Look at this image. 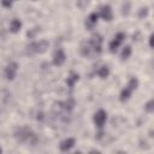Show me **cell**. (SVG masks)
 Masks as SVG:
<instances>
[{
    "label": "cell",
    "instance_id": "obj_1",
    "mask_svg": "<svg viewBox=\"0 0 154 154\" xmlns=\"http://www.w3.org/2000/svg\"><path fill=\"white\" fill-rule=\"evenodd\" d=\"M28 48L32 53H43L48 48V42L46 40H41L38 42H32L30 46H28Z\"/></svg>",
    "mask_w": 154,
    "mask_h": 154
},
{
    "label": "cell",
    "instance_id": "obj_2",
    "mask_svg": "<svg viewBox=\"0 0 154 154\" xmlns=\"http://www.w3.org/2000/svg\"><path fill=\"white\" fill-rule=\"evenodd\" d=\"M124 38H125V34H124V32H118V34L114 36V38L109 42V52H111V53H116L117 49L119 48V46L123 43Z\"/></svg>",
    "mask_w": 154,
    "mask_h": 154
},
{
    "label": "cell",
    "instance_id": "obj_3",
    "mask_svg": "<svg viewBox=\"0 0 154 154\" xmlns=\"http://www.w3.org/2000/svg\"><path fill=\"white\" fill-rule=\"evenodd\" d=\"M106 119H107V113L103 109H99L94 114V123H95L96 128H99V129L103 128V125L106 123Z\"/></svg>",
    "mask_w": 154,
    "mask_h": 154
},
{
    "label": "cell",
    "instance_id": "obj_4",
    "mask_svg": "<svg viewBox=\"0 0 154 154\" xmlns=\"http://www.w3.org/2000/svg\"><path fill=\"white\" fill-rule=\"evenodd\" d=\"M17 70H18V65L17 63H10L6 65L5 67V77L7 81H12L14 77H16V73H17Z\"/></svg>",
    "mask_w": 154,
    "mask_h": 154
},
{
    "label": "cell",
    "instance_id": "obj_5",
    "mask_svg": "<svg viewBox=\"0 0 154 154\" xmlns=\"http://www.w3.org/2000/svg\"><path fill=\"white\" fill-rule=\"evenodd\" d=\"M100 17L103 19V20H107V22H111L112 18H113V12H112V8L109 5H103L100 7Z\"/></svg>",
    "mask_w": 154,
    "mask_h": 154
},
{
    "label": "cell",
    "instance_id": "obj_6",
    "mask_svg": "<svg viewBox=\"0 0 154 154\" xmlns=\"http://www.w3.org/2000/svg\"><path fill=\"white\" fill-rule=\"evenodd\" d=\"M101 43H102V37L96 34V35H93L91 40H90V47L91 49L95 52V53H100L101 52Z\"/></svg>",
    "mask_w": 154,
    "mask_h": 154
},
{
    "label": "cell",
    "instance_id": "obj_7",
    "mask_svg": "<svg viewBox=\"0 0 154 154\" xmlns=\"http://www.w3.org/2000/svg\"><path fill=\"white\" fill-rule=\"evenodd\" d=\"M66 60V55L64 53L63 49H58L54 52V55H53V64L55 66H61Z\"/></svg>",
    "mask_w": 154,
    "mask_h": 154
},
{
    "label": "cell",
    "instance_id": "obj_8",
    "mask_svg": "<svg viewBox=\"0 0 154 154\" xmlns=\"http://www.w3.org/2000/svg\"><path fill=\"white\" fill-rule=\"evenodd\" d=\"M75 138L73 137H67V138H65L61 143H60V146H59V148H60V150L61 152H69L73 146H75Z\"/></svg>",
    "mask_w": 154,
    "mask_h": 154
},
{
    "label": "cell",
    "instance_id": "obj_9",
    "mask_svg": "<svg viewBox=\"0 0 154 154\" xmlns=\"http://www.w3.org/2000/svg\"><path fill=\"white\" fill-rule=\"evenodd\" d=\"M97 18H99V14L96 12L90 13L88 16V18L85 19V26H87V29H89V30L93 29L95 26V24L97 23Z\"/></svg>",
    "mask_w": 154,
    "mask_h": 154
},
{
    "label": "cell",
    "instance_id": "obj_10",
    "mask_svg": "<svg viewBox=\"0 0 154 154\" xmlns=\"http://www.w3.org/2000/svg\"><path fill=\"white\" fill-rule=\"evenodd\" d=\"M20 28H22V22L18 18H13L11 20V23H10V31L16 34V32H18L20 30Z\"/></svg>",
    "mask_w": 154,
    "mask_h": 154
},
{
    "label": "cell",
    "instance_id": "obj_11",
    "mask_svg": "<svg viewBox=\"0 0 154 154\" xmlns=\"http://www.w3.org/2000/svg\"><path fill=\"white\" fill-rule=\"evenodd\" d=\"M132 91H134V90H132L130 87H128V85H126V87L120 91V97H119V99H120V101H123V102H124V101L129 100V99H130V96H131V94H132Z\"/></svg>",
    "mask_w": 154,
    "mask_h": 154
},
{
    "label": "cell",
    "instance_id": "obj_12",
    "mask_svg": "<svg viewBox=\"0 0 154 154\" xmlns=\"http://www.w3.org/2000/svg\"><path fill=\"white\" fill-rule=\"evenodd\" d=\"M130 55H131V47H130V46H125V47L123 48V51H122V54H120L122 60L124 61V60L129 59Z\"/></svg>",
    "mask_w": 154,
    "mask_h": 154
},
{
    "label": "cell",
    "instance_id": "obj_13",
    "mask_svg": "<svg viewBox=\"0 0 154 154\" xmlns=\"http://www.w3.org/2000/svg\"><path fill=\"white\" fill-rule=\"evenodd\" d=\"M97 75H99V77H101V78H106V77L109 75V70H108V67H107L106 65L101 66V67L99 69V71H97Z\"/></svg>",
    "mask_w": 154,
    "mask_h": 154
},
{
    "label": "cell",
    "instance_id": "obj_14",
    "mask_svg": "<svg viewBox=\"0 0 154 154\" xmlns=\"http://www.w3.org/2000/svg\"><path fill=\"white\" fill-rule=\"evenodd\" d=\"M77 79H78V75H77V73H71V75H70V77H67L66 83H67V85H69V87H73V85H75V83L77 82Z\"/></svg>",
    "mask_w": 154,
    "mask_h": 154
},
{
    "label": "cell",
    "instance_id": "obj_15",
    "mask_svg": "<svg viewBox=\"0 0 154 154\" xmlns=\"http://www.w3.org/2000/svg\"><path fill=\"white\" fill-rule=\"evenodd\" d=\"M144 109H146V112H148V113L154 112V99L149 100V101L144 105Z\"/></svg>",
    "mask_w": 154,
    "mask_h": 154
},
{
    "label": "cell",
    "instance_id": "obj_16",
    "mask_svg": "<svg viewBox=\"0 0 154 154\" xmlns=\"http://www.w3.org/2000/svg\"><path fill=\"white\" fill-rule=\"evenodd\" d=\"M128 87H130L132 90H135V89L138 87V81H137V78H135V77L130 78L129 82H128Z\"/></svg>",
    "mask_w": 154,
    "mask_h": 154
},
{
    "label": "cell",
    "instance_id": "obj_17",
    "mask_svg": "<svg viewBox=\"0 0 154 154\" xmlns=\"http://www.w3.org/2000/svg\"><path fill=\"white\" fill-rule=\"evenodd\" d=\"M147 14H148V7H147V6L141 7V8H140V11H138V17L142 19V18H144Z\"/></svg>",
    "mask_w": 154,
    "mask_h": 154
},
{
    "label": "cell",
    "instance_id": "obj_18",
    "mask_svg": "<svg viewBox=\"0 0 154 154\" xmlns=\"http://www.w3.org/2000/svg\"><path fill=\"white\" fill-rule=\"evenodd\" d=\"M13 1H14V0H1V4H2V6H4V7L10 8V7L12 6Z\"/></svg>",
    "mask_w": 154,
    "mask_h": 154
},
{
    "label": "cell",
    "instance_id": "obj_19",
    "mask_svg": "<svg viewBox=\"0 0 154 154\" xmlns=\"http://www.w3.org/2000/svg\"><path fill=\"white\" fill-rule=\"evenodd\" d=\"M73 105H75V101L73 100H69L65 102V108L66 109H72L73 108Z\"/></svg>",
    "mask_w": 154,
    "mask_h": 154
},
{
    "label": "cell",
    "instance_id": "obj_20",
    "mask_svg": "<svg viewBox=\"0 0 154 154\" xmlns=\"http://www.w3.org/2000/svg\"><path fill=\"white\" fill-rule=\"evenodd\" d=\"M129 8H130V2L126 1V7H125V5H123V14L124 16H128L129 14Z\"/></svg>",
    "mask_w": 154,
    "mask_h": 154
},
{
    "label": "cell",
    "instance_id": "obj_21",
    "mask_svg": "<svg viewBox=\"0 0 154 154\" xmlns=\"http://www.w3.org/2000/svg\"><path fill=\"white\" fill-rule=\"evenodd\" d=\"M149 46L152 47V48H154V32L150 35V37H149Z\"/></svg>",
    "mask_w": 154,
    "mask_h": 154
}]
</instances>
